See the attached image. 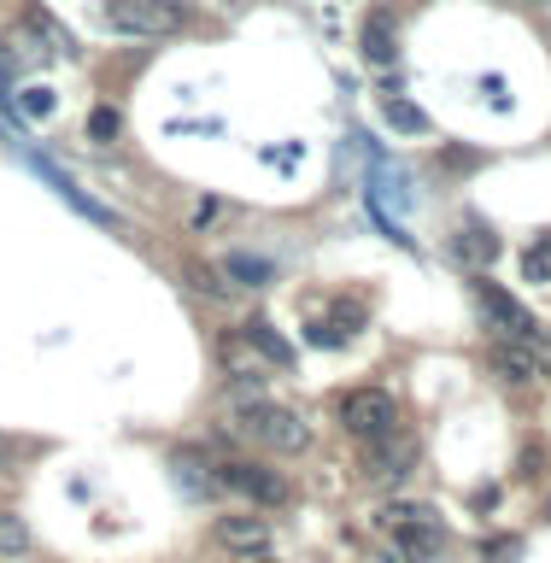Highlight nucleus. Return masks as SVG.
Listing matches in <instances>:
<instances>
[{
	"instance_id": "1",
	"label": "nucleus",
	"mask_w": 551,
	"mask_h": 563,
	"mask_svg": "<svg viewBox=\"0 0 551 563\" xmlns=\"http://www.w3.org/2000/svg\"><path fill=\"white\" fill-rule=\"evenodd\" d=\"M235 429H241L246 440H258V446H271L276 457H294V452H306V446H311L306 417L288 411V405H276V399L241 405V411H235Z\"/></svg>"
},
{
	"instance_id": "2",
	"label": "nucleus",
	"mask_w": 551,
	"mask_h": 563,
	"mask_svg": "<svg viewBox=\"0 0 551 563\" xmlns=\"http://www.w3.org/2000/svg\"><path fill=\"white\" fill-rule=\"evenodd\" d=\"M376 528L399 545L405 558H417V563L440 558V545H447V528H440V517L429 505H387L376 517Z\"/></svg>"
},
{
	"instance_id": "3",
	"label": "nucleus",
	"mask_w": 551,
	"mask_h": 563,
	"mask_svg": "<svg viewBox=\"0 0 551 563\" xmlns=\"http://www.w3.org/2000/svg\"><path fill=\"white\" fill-rule=\"evenodd\" d=\"M106 24L123 35H176L188 24L183 0H106Z\"/></svg>"
},
{
	"instance_id": "4",
	"label": "nucleus",
	"mask_w": 551,
	"mask_h": 563,
	"mask_svg": "<svg viewBox=\"0 0 551 563\" xmlns=\"http://www.w3.org/2000/svg\"><path fill=\"white\" fill-rule=\"evenodd\" d=\"M341 422L370 446V440L399 434V405H394V394H382V387H352L341 399Z\"/></svg>"
},
{
	"instance_id": "5",
	"label": "nucleus",
	"mask_w": 551,
	"mask_h": 563,
	"mask_svg": "<svg viewBox=\"0 0 551 563\" xmlns=\"http://www.w3.org/2000/svg\"><path fill=\"white\" fill-rule=\"evenodd\" d=\"M475 306H482V317H487V329H499V341H528L535 346L540 341V323H535V311L528 306H517L499 282H475Z\"/></svg>"
},
{
	"instance_id": "6",
	"label": "nucleus",
	"mask_w": 551,
	"mask_h": 563,
	"mask_svg": "<svg viewBox=\"0 0 551 563\" xmlns=\"http://www.w3.org/2000/svg\"><path fill=\"white\" fill-rule=\"evenodd\" d=\"M218 487L246 493V499H258V505H282V499H288V482H282V470L246 464V457H235V464H218Z\"/></svg>"
},
{
	"instance_id": "7",
	"label": "nucleus",
	"mask_w": 551,
	"mask_h": 563,
	"mask_svg": "<svg viewBox=\"0 0 551 563\" xmlns=\"http://www.w3.org/2000/svg\"><path fill=\"white\" fill-rule=\"evenodd\" d=\"M411 464H417V440L411 434H387V440H370V446H364V475H370V482H382V487L405 482Z\"/></svg>"
},
{
	"instance_id": "8",
	"label": "nucleus",
	"mask_w": 551,
	"mask_h": 563,
	"mask_svg": "<svg viewBox=\"0 0 551 563\" xmlns=\"http://www.w3.org/2000/svg\"><path fill=\"white\" fill-rule=\"evenodd\" d=\"M359 42H364V59L387 70V65L399 59V18L387 12V7H370V12H364V30H359Z\"/></svg>"
},
{
	"instance_id": "9",
	"label": "nucleus",
	"mask_w": 551,
	"mask_h": 563,
	"mask_svg": "<svg viewBox=\"0 0 551 563\" xmlns=\"http://www.w3.org/2000/svg\"><path fill=\"white\" fill-rule=\"evenodd\" d=\"M211 540L229 545V552H241V558H264L271 552V522L264 517H218Z\"/></svg>"
},
{
	"instance_id": "10",
	"label": "nucleus",
	"mask_w": 551,
	"mask_h": 563,
	"mask_svg": "<svg viewBox=\"0 0 551 563\" xmlns=\"http://www.w3.org/2000/svg\"><path fill=\"white\" fill-rule=\"evenodd\" d=\"M218 352H223L229 376H241V382H264V376H271V358H264V346L246 329H229L218 341Z\"/></svg>"
},
{
	"instance_id": "11",
	"label": "nucleus",
	"mask_w": 551,
	"mask_h": 563,
	"mask_svg": "<svg viewBox=\"0 0 551 563\" xmlns=\"http://www.w3.org/2000/svg\"><path fill=\"white\" fill-rule=\"evenodd\" d=\"M487 364H493V376L510 382V387H528V382H540V358L528 352V341H499L487 352Z\"/></svg>"
},
{
	"instance_id": "12",
	"label": "nucleus",
	"mask_w": 551,
	"mask_h": 563,
	"mask_svg": "<svg viewBox=\"0 0 551 563\" xmlns=\"http://www.w3.org/2000/svg\"><path fill=\"white\" fill-rule=\"evenodd\" d=\"M452 258L482 271V264L499 258V235H493V229H482V223H464V229H458V241H452Z\"/></svg>"
},
{
	"instance_id": "13",
	"label": "nucleus",
	"mask_w": 551,
	"mask_h": 563,
	"mask_svg": "<svg viewBox=\"0 0 551 563\" xmlns=\"http://www.w3.org/2000/svg\"><path fill=\"white\" fill-rule=\"evenodd\" d=\"M170 470H176V487H183L188 499H206V493L218 487V470H211L200 452H176V457H170Z\"/></svg>"
},
{
	"instance_id": "14",
	"label": "nucleus",
	"mask_w": 551,
	"mask_h": 563,
	"mask_svg": "<svg viewBox=\"0 0 551 563\" xmlns=\"http://www.w3.org/2000/svg\"><path fill=\"white\" fill-rule=\"evenodd\" d=\"M382 118L394 123L399 135H429V112H422V106H411V100H399V95L382 100Z\"/></svg>"
},
{
	"instance_id": "15",
	"label": "nucleus",
	"mask_w": 551,
	"mask_h": 563,
	"mask_svg": "<svg viewBox=\"0 0 551 563\" xmlns=\"http://www.w3.org/2000/svg\"><path fill=\"white\" fill-rule=\"evenodd\" d=\"M183 276L194 282V294H206V299H229V282L218 264H206V258H183Z\"/></svg>"
},
{
	"instance_id": "16",
	"label": "nucleus",
	"mask_w": 551,
	"mask_h": 563,
	"mask_svg": "<svg viewBox=\"0 0 551 563\" xmlns=\"http://www.w3.org/2000/svg\"><path fill=\"white\" fill-rule=\"evenodd\" d=\"M246 334H253V341L264 346V358H271V364H282V369H294V346L282 341V334H276L271 323H264V317H258V323H246Z\"/></svg>"
},
{
	"instance_id": "17",
	"label": "nucleus",
	"mask_w": 551,
	"mask_h": 563,
	"mask_svg": "<svg viewBox=\"0 0 551 563\" xmlns=\"http://www.w3.org/2000/svg\"><path fill=\"white\" fill-rule=\"evenodd\" d=\"M24 552H30V528H24V517L0 510V558H24Z\"/></svg>"
},
{
	"instance_id": "18",
	"label": "nucleus",
	"mask_w": 551,
	"mask_h": 563,
	"mask_svg": "<svg viewBox=\"0 0 551 563\" xmlns=\"http://www.w3.org/2000/svg\"><path fill=\"white\" fill-rule=\"evenodd\" d=\"M522 276H528V282H551V235H540V241L522 246Z\"/></svg>"
},
{
	"instance_id": "19",
	"label": "nucleus",
	"mask_w": 551,
	"mask_h": 563,
	"mask_svg": "<svg viewBox=\"0 0 551 563\" xmlns=\"http://www.w3.org/2000/svg\"><path fill=\"white\" fill-rule=\"evenodd\" d=\"M223 276H241L246 288H258V282H271V264H264V258H246V253H229Z\"/></svg>"
},
{
	"instance_id": "20",
	"label": "nucleus",
	"mask_w": 551,
	"mask_h": 563,
	"mask_svg": "<svg viewBox=\"0 0 551 563\" xmlns=\"http://www.w3.org/2000/svg\"><path fill=\"white\" fill-rule=\"evenodd\" d=\"M18 106H24V118H53V88L47 82L18 88Z\"/></svg>"
},
{
	"instance_id": "21",
	"label": "nucleus",
	"mask_w": 551,
	"mask_h": 563,
	"mask_svg": "<svg viewBox=\"0 0 551 563\" xmlns=\"http://www.w3.org/2000/svg\"><path fill=\"white\" fill-rule=\"evenodd\" d=\"M88 135H95V141L118 135V112H112V106H95V112H88Z\"/></svg>"
},
{
	"instance_id": "22",
	"label": "nucleus",
	"mask_w": 551,
	"mask_h": 563,
	"mask_svg": "<svg viewBox=\"0 0 551 563\" xmlns=\"http://www.w3.org/2000/svg\"><path fill=\"white\" fill-rule=\"evenodd\" d=\"M306 341H311V346H341L346 334L334 329V323H311V329H306Z\"/></svg>"
},
{
	"instance_id": "23",
	"label": "nucleus",
	"mask_w": 551,
	"mask_h": 563,
	"mask_svg": "<svg viewBox=\"0 0 551 563\" xmlns=\"http://www.w3.org/2000/svg\"><path fill=\"white\" fill-rule=\"evenodd\" d=\"M535 7H551V0H535Z\"/></svg>"
},
{
	"instance_id": "24",
	"label": "nucleus",
	"mask_w": 551,
	"mask_h": 563,
	"mask_svg": "<svg viewBox=\"0 0 551 563\" xmlns=\"http://www.w3.org/2000/svg\"><path fill=\"white\" fill-rule=\"evenodd\" d=\"M253 563H271V558H253Z\"/></svg>"
}]
</instances>
